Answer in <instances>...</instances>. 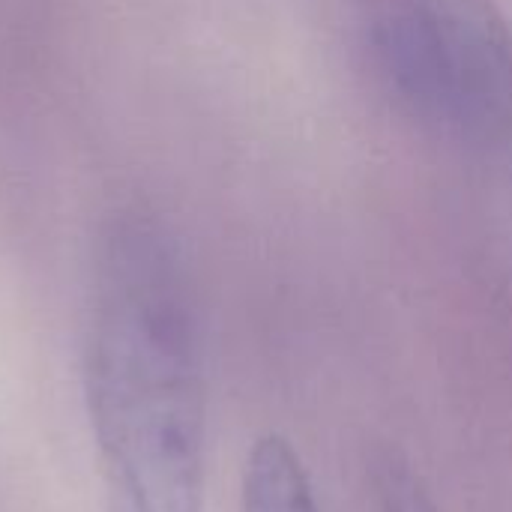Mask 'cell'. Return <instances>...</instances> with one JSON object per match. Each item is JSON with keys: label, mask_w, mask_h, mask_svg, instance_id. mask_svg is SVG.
<instances>
[{"label": "cell", "mask_w": 512, "mask_h": 512, "mask_svg": "<svg viewBox=\"0 0 512 512\" xmlns=\"http://www.w3.org/2000/svg\"><path fill=\"white\" fill-rule=\"evenodd\" d=\"M372 483L378 512H441L423 477L396 450H387L375 459Z\"/></svg>", "instance_id": "obj_4"}, {"label": "cell", "mask_w": 512, "mask_h": 512, "mask_svg": "<svg viewBox=\"0 0 512 512\" xmlns=\"http://www.w3.org/2000/svg\"><path fill=\"white\" fill-rule=\"evenodd\" d=\"M243 512H321L294 444L276 432L258 438L243 468Z\"/></svg>", "instance_id": "obj_3"}, {"label": "cell", "mask_w": 512, "mask_h": 512, "mask_svg": "<svg viewBox=\"0 0 512 512\" xmlns=\"http://www.w3.org/2000/svg\"><path fill=\"white\" fill-rule=\"evenodd\" d=\"M399 105L512 162V27L498 0H348Z\"/></svg>", "instance_id": "obj_2"}, {"label": "cell", "mask_w": 512, "mask_h": 512, "mask_svg": "<svg viewBox=\"0 0 512 512\" xmlns=\"http://www.w3.org/2000/svg\"><path fill=\"white\" fill-rule=\"evenodd\" d=\"M84 381L108 512H204L195 291L171 231L138 207L114 213L96 246Z\"/></svg>", "instance_id": "obj_1"}]
</instances>
